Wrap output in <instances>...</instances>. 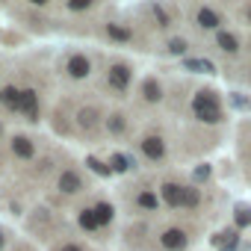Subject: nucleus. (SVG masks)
<instances>
[{
    "instance_id": "26",
    "label": "nucleus",
    "mask_w": 251,
    "mask_h": 251,
    "mask_svg": "<svg viewBox=\"0 0 251 251\" xmlns=\"http://www.w3.org/2000/svg\"><path fill=\"white\" fill-rule=\"evenodd\" d=\"M230 106H236V109H251V98H245V95H239V92H233L230 95Z\"/></svg>"
},
{
    "instance_id": "30",
    "label": "nucleus",
    "mask_w": 251,
    "mask_h": 251,
    "mask_svg": "<svg viewBox=\"0 0 251 251\" xmlns=\"http://www.w3.org/2000/svg\"><path fill=\"white\" fill-rule=\"evenodd\" d=\"M210 177V166H198L195 169V180H207Z\"/></svg>"
},
{
    "instance_id": "7",
    "label": "nucleus",
    "mask_w": 251,
    "mask_h": 251,
    "mask_svg": "<svg viewBox=\"0 0 251 251\" xmlns=\"http://www.w3.org/2000/svg\"><path fill=\"white\" fill-rule=\"evenodd\" d=\"M183 183H177V180H166L163 186H160V198H163V204L166 207H172V210H180L183 207Z\"/></svg>"
},
{
    "instance_id": "27",
    "label": "nucleus",
    "mask_w": 251,
    "mask_h": 251,
    "mask_svg": "<svg viewBox=\"0 0 251 251\" xmlns=\"http://www.w3.org/2000/svg\"><path fill=\"white\" fill-rule=\"evenodd\" d=\"M109 163H112V172H127V169H130V160L124 157V154H112Z\"/></svg>"
},
{
    "instance_id": "24",
    "label": "nucleus",
    "mask_w": 251,
    "mask_h": 251,
    "mask_svg": "<svg viewBox=\"0 0 251 251\" xmlns=\"http://www.w3.org/2000/svg\"><path fill=\"white\" fill-rule=\"evenodd\" d=\"M95 213H98V222H100V225H109V222H112V213H115V210H112V204L100 201V204L95 207Z\"/></svg>"
},
{
    "instance_id": "8",
    "label": "nucleus",
    "mask_w": 251,
    "mask_h": 251,
    "mask_svg": "<svg viewBox=\"0 0 251 251\" xmlns=\"http://www.w3.org/2000/svg\"><path fill=\"white\" fill-rule=\"evenodd\" d=\"M15 112H24L30 121H36L39 118V92L36 89H24L18 103H15Z\"/></svg>"
},
{
    "instance_id": "22",
    "label": "nucleus",
    "mask_w": 251,
    "mask_h": 251,
    "mask_svg": "<svg viewBox=\"0 0 251 251\" xmlns=\"http://www.w3.org/2000/svg\"><path fill=\"white\" fill-rule=\"evenodd\" d=\"M80 225H83L86 230H98V227H100L98 213H95V210H80Z\"/></svg>"
},
{
    "instance_id": "13",
    "label": "nucleus",
    "mask_w": 251,
    "mask_h": 251,
    "mask_svg": "<svg viewBox=\"0 0 251 251\" xmlns=\"http://www.w3.org/2000/svg\"><path fill=\"white\" fill-rule=\"evenodd\" d=\"M213 245H219V251H236L239 245V230H222L213 236Z\"/></svg>"
},
{
    "instance_id": "18",
    "label": "nucleus",
    "mask_w": 251,
    "mask_h": 251,
    "mask_svg": "<svg viewBox=\"0 0 251 251\" xmlns=\"http://www.w3.org/2000/svg\"><path fill=\"white\" fill-rule=\"evenodd\" d=\"M201 207V189L198 186H186L183 189V207L180 210H198Z\"/></svg>"
},
{
    "instance_id": "20",
    "label": "nucleus",
    "mask_w": 251,
    "mask_h": 251,
    "mask_svg": "<svg viewBox=\"0 0 251 251\" xmlns=\"http://www.w3.org/2000/svg\"><path fill=\"white\" fill-rule=\"evenodd\" d=\"M106 36L115 39V42H130L133 39V33L127 27H121V24H106Z\"/></svg>"
},
{
    "instance_id": "5",
    "label": "nucleus",
    "mask_w": 251,
    "mask_h": 251,
    "mask_svg": "<svg viewBox=\"0 0 251 251\" xmlns=\"http://www.w3.org/2000/svg\"><path fill=\"white\" fill-rule=\"evenodd\" d=\"M139 151L145 154V160H151V163H160V160H166V151H169V145H166V139H163L160 133H148V136H142V142H139Z\"/></svg>"
},
{
    "instance_id": "6",
    "label": "nucleus",
    "mask_w": 251,
    "mask_h": 251,
    "mask_svg": "<svg viewBox=\"0 0 251 251\" xmlns=\"http://www.w3.org/2000/svg\"><path fill=\"white\" fill-rule=\"evenodd\" d=\"M160 245H163V251H183L189 245V230H183V227H166L160 233Z\"/></svg>"
},
{
    "instance_id": "2",
    "label": "nucleus",
    "mask_w": 251,
    "mask_h": 251,
    "mask_svg": "<svg viewBox=\"0 0 251 251\" xmlns=\"http://www.w3.org/2000/svg\"><path fill=\"white\" fill-rule=\"evenodd\" d=\"M192 24H195L201 33H213V36H216L219 30H225V15H222V9L201 3V6L192 9Z\"/></svg>"
},
{
    "instance_id": "16",
    "label": "nucleus",
    "mask_w": 251,
    "mask_h": 251,
    "mask_svg": "<svg viewBox=\"0 0 251 251\" xmlns=\"http://www.w3.org/2000/svg\"><path fill=\"white\" fill-rule=\"evenodd\" d=\"M12 151H15V157H24V160H30L36 154V148H33V142L27 136H15L12 139Z\"/></svg>"
},
{
    "instance_id": "4",
    "label": "nucleus",
    "mask_w": 251,
    "mask_h": 251,
    "mask_svg": "<svg viewBox=\"0 0 251 251\" xmlns=\"http://www.w3.org/2000/svg\"><path fill=\"white\" fill-rule=\"evenodd\" d=\"M130 80H133V68H130L127 62H112V65H109V71H106V83H109L112 92H127Z\"/></svg>"
},
{
    "instance_id": "32",
    "label": "nucleus",
    "mask_w": 251,
    "mask_h": 251,
    "mask_svg": "<svg viewBox=\"0 0 251 251\" xmlns=\"http://www.w3.org/2000/svg\"><path fill=\"white\" fill-rule=\"evenodd\" d=\"M59 251H83V248H80V245H71V242H68V245H62Z\"/></svg>"
},
{
    "instance_id": "21",
    "label": "nucleus",
    "mask_w": 251,
    "mask_h": 251,
    "mask_svg": "<svg viewBox=\"0 0 251 251\" xmlns=\"http://www.w3.org/2000/svg\"><path fill=\"white\" fill-rule=\"evenodd\" d=\"M151 15L157 18V27H163V30L172 27V12H169L166 6H157V3H154V6H151Z\"/></svg>"
},
{
    "instance_id": "14",
    "label": "nucleus",
    "mask_w": 251,
    "mask_h": 251,
    "mask_svg": "<svg viewBox=\"0 0 251 251\" xmlns=\"http://www.w3.org/2000/svg\"><path fill=\"white\" fill-rule=\"evenodd\" d=\"M183 68L186 71H195V74H216V65L210 59H183Z\"/></svg>"
},
{
    "instance_id": "33",
    "label": "nucleus",
    "mask_w": 251,
    "mask_h": 251,
    "mask_svg": "<svg viewBox=\"0 0 251 251\" xmlns=\"http://www.w3.org/2000/svg\"><path fill=\"white\" fill-rule=\"evenodd\" d=\"M0 245H3V233H0Z\"/></svg>"
},
{
    "instance_id": "31",
    "label": "nucleus",
    "mask_w": 251,
    "mask_h": 251,
    "mask_svg": "<svg viewBox=\"0 0 251 251\" xmlns=\"http://www.w3.org/2000/svg\"><path fill=\"white\" fill-rule=\"evenodd\" d=\"M239 18H242L245 24H251V3H245V6H239Z\"/></svg>"
},
{
    "instance_id": "9",
    "label": "nucleus",
    "mask_w": 251,
    "mask_h": 251,
    "mask_svg": "<svg viewBox=\"0 0 251 251\" xmlns=\"http://www.w3.org/2000/svg\"><path fill=\"white\" fill-rule=\"evenodd\" d=\"M139 95H142V100L145 103H160L163 100V83L157 80V77H145L142 80V86H139Z\"/></svg>"
},
{
    "instance_id": "12",
    "label": "nucleus",
    "mask_w": 251,
    "mask_h": 251,
    "mask_svg": "<svg viewBox=\"0 0 251 251\" xmlns=\"http://www.w3.org/2000/svg\"><path fill=\"white\" fill-rule=\"evenodd\" d=\"M59 189H62L65 195H77V192L83 189V177H80L77 172H71V169H68V172H62V175H59Z\"/></svg>"
},
{
    "instance_id": "23",
    "label": "nucleus",
    "mask_w": 251,
    "mask_h": 251,
    "mask_svg": "<svg viewBox=\"0 0 251 251\" xmlns=\"http://www.w3.org/2000/svg\"><path fill=\"white\" fill-rule=\"evenodd\" d=\"M166 50H169L172 56H183V53L189 50V42H186V39H169Z\"/></svg>"
},
{
    "instance_id": "1",
    "label": "nucleus",
    "mask_w": 251,
    "mask_h": 251,
    "mask_svg": "<svg viewBox=\"0 0 251 251\" xmlns=\"http://www.w3.org/2000/svg\"><path fill=\"white\" fill-rule=\"evenodd\" d=\"M192 115L201 124H225V109H222V95L216 89H198L192 98Z\"/></svg>"
},
{
    "instance_id": "15",
    "label": "nucleus",
    "mask_w": 251,
    "mask_h": 251,
    "mask_svg": "<svg viewBox=\"0 0 251 251\" xmlns=\"http://www.w3.org/2000/svg\"><path fill=\"white\" fill-rule=\"evenodd\" d=\"M233 225H236V230L251 227V204H236L233 207Z\"/></svg>"
},
{
    "instance_id": "19",
    "label": "nucleus",
    "mask_w": 251,
    "mask_h": 251,
    "mask_svg": "<svg viewBox=\"0 0 251 251\" xmlns=\"http://www.w3.org/2000/svg\"><path fill=\"white\" fill-rule=\"evenodd\" d=\"M106 127H109V133H112V136H121L124 130H127V118H124L121 112H112V115H109V121H106Z\"/></svg>"
},
{
    "instance_id": "28",
    "label": "nucleus",
    "mask_w": 251,
    "mask_h": 251,
    "mask_svg": "<svg viewBox=\"0 0 251 251\" xmlns=\"http://www.w3.org/2000/svg\"><path fill=\"white\" fill-rule=\"evenodd\" d=\"M86 163H89V166H92V172H98V175H109V172H112V166H103V163H100V160H95V157H89Z\"/></svg>"
},
{
    "instance_id": "29",
    "label": "nucleus",
    "mask_w": 251,
    "mask_h": 251,
    "mask_svg": "<svg viewBox=\"0 0 251 251\" xmlns=\"http://www.w3.org/2000/svg\"><path fill=\"white\" fill-rule=\"evenodd\" d=\"M68 9H74V12H86V9H92V3H89V0H74V3H68Z\"/></svg>"
},
{
    "instance_id": "11",
    "label": "nucleus",
    "mask_w": 251,
    "mask_h": 251,
    "mask_svg": "<svg viewBox=\"0 0 251 251\" xmlns=\"http://www.w3.org/2000/svg\"><path fill=\"white\" fill-rule=\"evenodd\" d=\"M77 124H80L86 133H95V130H98V124H100V112H98L95 106H86V109L77 112Z\"/></svg>"
},
{
    "instance_id": "3",
    "label": "nucleus",
    "mask_w": 251,
    "mask_h": 251,
    "mask_svg": "<svg viewBox=\"0 0 251 251\" xmlns=\"http://www.w3.org/2000/svg\"><path fill=\"white\" fill-rule=\"evenodd\" d=\"M213 42H216V48H219V53L222 56H227V59H236L239 53H242V36L236 33V30H219L216 36H213Z\"/></svg>"
},
{
    "instance_id": "17",
    "label": "nucleus",
    "mask_w": 251,
    "mask_h": 251,
    "mask_svg": "<svg viewBox=\"0 0 251 251\" xmlns=\"http://www.w3.org/2000/svg\"><path fill=\"white\" fill-rule=\"evenodd\" d=\"M136 207H139V210H148V213H154V210L160 207V198H157L151 189H142V192L136 195Z\"/></svg>"
},
{
    "instance_id": "25",
    "label": "nucleus",
    "mask_w": 251,
    "mask_h": 251,
    "mask_svg": "<svg viewBox=\"0 0 251 251\" xmlns=\"http://www.w3.org/2000/svg\"><path fill=\"white\" fill-rule=\"evenodd\" d=\"M18 98H21V92H18V89H12V86H6L3 92H0V103H6V106H12V109H15Z\"/></svg>"
},
{
    "instance_id": "10",
    "label": "nucleus",
    "mask_w": 251,
    "mask_h": 251,
    "mask_svg": "<svg viewBox=\"0 0 251 251\" xmlns=\"http://www.w3.org/2000/svg\"><path fill=\"white\" fill-rule=\"evenodd\" d=\"M65 71H68L74 80H83V77H89V71H92V62H89V56H83V53H74V56H68V62H65Z\"/></svg>"
}]
</instances>
